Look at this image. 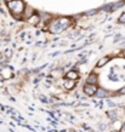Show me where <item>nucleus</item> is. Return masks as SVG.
I'll use <instances>...</instances> for the list:
<instances>
[{"label":"nucleus","mask_w":125,"mask_h":132,"mask_svg":"<svg viewBox=\"0 0 125 132\" xmlns=\"http://www.w3.org/2000/svg\"><path fill=\"white\" fill-rule=\"evenodd\" d=\"M119 93H125V87H124V88H121L120 91H119Z\"/></svg>","instance_id":"nucleus-10"},{"label":"nucleus","mask_w":125,"mask_h":132,"mask_svg":"<svg viewBox=\"0 0 125 132\" xmlns=\"http://www.w3.org/2000/svg\"><path fill=\"white\" fill-rule=\"evenodd\" d=\"M96 93H97V95H98V96H100V97H103V96H106V95H107V92H103V91H102V90H97V91H96ZM96 93H95V95H96Z\"/></svg>","instance_id":"nucleus-7"},{"label":"nucleus","mask_w":125,"mask_h":132,"mask_svg":"<svg viewBox=\"0 0 125 132\" xmlns=\"http://www.w3.org/2000/svg\"><path fill=\"white\" fill-rule=\"evenodd\" d=\"M7 7L13 16H20L24 10V4L22 0H13L7 3Z\"/></svg>","instance_id":"nucleus-1"},{"label":"nucleus","mask_w":125,"mask_h":132,"mask_svg":"<svg viewBox=\"0 0 125 132\" xmlns=\"http://www.w3.org/2000/svg\"><path fill=\"white\" fill-rule=\"evenodd\" d=\"M123 53H124V55H125V51H123Z\"/></svg>","instance_id":"nucleus-12"},{"label":"nucleus","mask_w":125,"mask_h":132,"mask_svg":"<svg viewBox=\"0 0 125 132\" xmlns=\"http://www.w3.org/2000/svg\"><path fill=\"white\" fill-rule=\"evenodd\" d=\"M96 91H97V86H96V85H93V84L85 85L84 92L88 95V96H93V95L96 93Z\"/></svg>","instance_id":"nucleus-2"},{"label":"nucleus","mask_w":125,"mask_h":132,"mask_svg":"<svg viewBox=\"0 0 125 132\" xmlns=\"http://www.w3.org/2000/svg\"><path fill=\"white\" fill-rule=\"evenodd\" d=\"M109 60H111V58H109V57H102L101 60L98 61V62H97V67H98V68H101V67H103V65H105V64H107L109 62Z\"/></svg>","instance_id":"nucleus-4"},{"label":"nucleus","mask_w":125,"mask_h":132,"mask_svg":"<svg viewBox=\"0 0 125 132\" xmlns=\"http://www.w3.org/2000/svg\"><path fill=\"white\" fill-rule=\"evenodd\" d=\"M119 22L120 23H125V13H123L120 16V18H119Z\"/></svg>","instance_id":"nucleus-8"},{"label":"nucleus","mask_w":125,"mask_h":132,"mask_svg":"<svg viewBox=\"0 0 125 132\" xmlns=\"http://www.w3.org/2000/svg\"><path fill=\"white\" fill-rule=\"evenodd\" d=\"M97 82V76L96 74H90L89 78H88V84H96Z\"/></svg>","instance_id":"nucleus-5"},{"label":"nucleus","mask_w":125,"mask_h":132,"mask_svg":"<svg viewBox=\"0 0 125 132\" xmlns=\"http://www.w3.org/2000/svg\"><path fill=\"white\" fill-rule=\"evenodd\" d=\"M66 78L68 79V80H77L78 79V73L74 72V70H72V72H68L67 73V75H66Z\"/></svg>","instance_id":"nucleus-3"},{"label":"nucleus","mask_w":125,"mask_h":132,"mask_svg":"<svg viewBox=\"0 0 125 132\" xmlns=\"http://www.w3.org/2000/svg\"><path fill=\"white\" fill-rule=\"evenodd\" d=\"M74 84H75V81L74 80H68L67 82H66V87L68 88V90H71V88H73V86H74Z\"/></svg>","instance_id":"nucleus-6"},{"label":"nucleus","mask_w":125,"mask_h":132,"mask_svg":"<svg viewBox=\"0 0 125 132\" xmlns=\"http://www.w3.org/2000/svg\"><path fill=\"white\" fill-rule=\"evenodd\" d=\"M120 132H125V122H124V125L121 126V128H120Z\"/></svg>","instance_id":"nucleus-9"},{"label":"nucleus","mask_w":125,"mask_h":132,"mask_svg":"<svg viewBox=\"0 0 125 132\" xmlns=\"http://www.w3.org/2000/svg\"><path fill=\"white\" fill-rule=\"evenodd\" d=\"M5 1H6V3H9V1H13V0H5Z\"/></svg>","instance_id":"nucleus-11"}]
</instances>
